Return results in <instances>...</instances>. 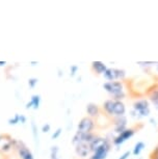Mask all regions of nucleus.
I'll return each instance as SVG.
<instances>
[{"label":"nucleus","instance_id":"nucleus-22","mask_svg":"<svg viewBox=\"0 0 158 159\" xmlns=\"http://www.w3.org/2000/svg\"><path fill=\"white\" fill-rule=\"evenodd\" d=\"M38 78H29L28 79V86L31 89H34V86L38 84Z\"/></svg>","mask_w":158,"mask_h":159},{"label":"nucleus","instance_id":"nucleus-30","mask_svg":"<svg viewBox=\"0 0 158 159\" xmlns=\"http://www.w3.org/2000/svg\"><path fill=\"white\" fill-rule=\"evenodd\" d=\"M7 65V61H0V67H4Z\"/></svg>","mask_w":158,"mask_h":159},{"label":"nucleus","instance_id":"nucleus-1","mask_svg":"<svg viewBox=\"0 0 158 159\" xmlns=\"http://www.w3.org/2000/svg\"><path fill=\"white\" fill-rule=\"evenodd\" d=\"M103 89L112 97V100L122 101L125 98L124 86L121 81H107L103 84Z\"/></svg>","mask_w":158,"mask_h":159},{"label":"nucleus","instance_id":"nucleus-3","mask_svg":"<svg viewBox=\"0 0 158 159\" xmlns=\"http://www.w3.org/2000/svg\"><path fill=\"white\" fill-rule=\"evenodd\" d=\"M103 76L107 81H117V80H123L126 77V72L122 69L107 68Z\"/></svg>","mask_w":158,"mask_h":159},{"label":"nucleus","instance_id":"nucleus-26","mask_svg":"<svg viewBox=\"0 0 158 159\" xmlns=\"http://www.w3.org/2000/svg\"><path fill=\"white\" fill-rule=\"evenodd\" d=\"M130 155H131V152H130V151H126L123 155L119 157V159H128V158H129V156H130Z\"/></svg>","mask_w":158,"mask_h":159},{"label":"nucleus","instance_id":"nucleus-12","mask_svg":"<svg viewBox=\"0 0 158 159\" xmlns=\"http://www.w3.org/2000/svg\"><path fill=\"white\" fill-rule=\"evenodd\" d=\"M149 100L155 105V107L158 109V84L153 85L152 88L148 91Z\"/></svg>","mask_w":158,"mask_h":159},{"label":"nucleus","instance_id":"nucleus-33","mask_svg":"<svg viewBox=\"0 0 158 159\" xmlns=\"http://www.w3.org/2000/svg\"><path fill=\"white\" fill-rule=\"evenodd\" d=\"M157 72H158V64H157Z\"/></svg>","mask_w":158,"mask_h":159},{"label":"nucleus","instance_id":"nucleus-5","mask_svg":"<svg viewBox=\"0 0 158 159\" xmlns=\"http://www.w3.org/2000/svg\"><path fill=\"white\" fill-rule=\"evenodd\" d=\"M15 150L17 151L20 159H34V154L29 150V148L21 140H16L15 143Z\"/></svg>","mask_w":158,"mask_h":159},{"label":"nucleus","instance_id":"nucleus-17","mask_svg":"<svg viewBox=\"0 0 158 159\" xmlns=\"http://www.w3.org/2000/svg\"><path fill=\"white\" fill-rule=\"evenodd\" d=\"M144 149H145V143H142V142H138V143H135V146H134V148H133L132 154H133L134 156H138L139 154H141V152H142Z\"/></svg>","mask_w":158,"mask_h":159},{"label":"nucleus","instance_id":"nucleus-27","mask_svg":"<svg viewBox=\"0 0 158 159\" xmlns=\"http://www.w3.org/2000/svg\"><path fill=\"white\" fill-rule=\"evenodd\" d=\"M138 64L139 66H142V67H146V66H151V65H154V62H144V61H138Z\"/></svg>","mask_w":158,"mask_h":159},{"label":"nucleus","instance_id":"nucleus-25","mask_svg":"<svg viewBox=\"0 0 158 159\" xmlns=\"http://www.w3.org/2000/svg\"><path fill=\"white\" fill-rule=\"evenodd\" d=\"M77 71H78V67L77 66H71V68H70V72H71V76H75V74L77 73Z\"/></svg>","mask_w":158,"mask_h":159},{"label":"nucleus","instance_id":"nucleus-18","mask_svg":"<svg viewBox=\"0 0 158 159\" xmlns=\"http://www.w3.org/2000/svg\"><path fill=\"white\" fill-rule=\"evenodd\" d=\"M30 102L32 103V108L38 109L40 104H41V96L40 95H34L30 99Z\"/></svg>","mask_w":158,"mask_h":159},{"label":"nucleus","instance_id":"nucleus-31","mask_svg":"<svg viewBox=\"0 0 158 159\" xmlns=\"http://www.w3.org/2000/svg\"><path fill=\"white\" fill-rule=\"evenodd\" d=\"M151 159H158V154L157 155H151Z\"/></svg>","mask_w":158,"mask_h":159},{"label":"nucleus","instance_id":"nucleus-13","mask_svg":"<svg viewBox=\"0 0 158 159\" xmlns=\"http://www.w3.org/2000/svg\"><path fill=\"white\" fill-rule=\"evenodd\" d=\"M107 139H104V137H100V136H96L95 137V139L89 143V147H91V151L92 153L97 151L98 149H100L101 147H103L104 145L107 142Z\"/></svg>","mask_w":158,"mask_h":159},{"label":"nucleus","instance_id":"nucleus-16","mask_svg":"<svg viewBox=\"0 0 158 159\" xmlns=\"http://www.w3.org/2000/svg\"><path fill=\"white\" fill-rule=\"evenodd\" d=\"M114 106H115V100L108 99L103 103V109L107 115L112 116L114 115Z\"/></svg>","mask_w":158,"mask_h":159},{"label":"nucleus","instance_id":"nucleus-14","mask_svg":"<svg viewBox=\"0 0 158 159\" xmlns=\"http://www.w3.org/2000/svg\"><path fill=\"white\" fill-rule=\"evenodd\" d=\"M86 113H88V116L91 119L93 118H96V116H99V112H100V109H99V106L95 103H88L86 105Z\"/></svg>","mask_w":158,"mask_h":159},{"label":"nucleus","instance_id":"nucleus-7","mask_svg":"<svg viewBox=\"0 0 158 159\" xmlns=\"http://www.w3.org/2000/svg\"><path fill=\"white\" fill-rule=\"evenodd\" d=\"M134 132H135V131H134V129L127 128L126 130H124L123 132H122V133L118 134V135L114 139V140H112V143H114V145L117 146V147L123 145V143L126 142V140L131 139V137L134 135Z\"/></svg>","mask_w":158,"mask_h":159},{"label":"nucleus","instance_id":"nucleus-19","mask_svg":"<svg viewBox=\"0 0 158 159\" xmlns=\"http://www.w3.org/2000/svg\"><path fill=\"white\" fill-rule=\"evenodd\" d=\"M58 147L57 146H53L50 149V159H59L58 158Z\"/></svg>","mask_w":158,"mask_h":159},{"label":"nucleus","instance_id":"nucleus-21","mask_svg":"<svg viewBox=\"0 0 158 159\" xmlns=\"http://www.w3.org/2000/svg\"><path fill=\"white\" fill-rule=\"evenodd\" d=\"M31 128H32V134H34V140L37 142L38 139V128H37V125H35V123H34V121L31 122Z\"/></svg>","mask_w":158,"mask_h":159},{"label":"nucleus","instance_id":"nucleus-24","mask_svg":"<svg viewBox=\"0 0 158 159\" xmlns=\"http://www.w3.org/2000/svg\"><path fill=\"white\" fill-rule=\"evenodd\" d=\"M50 129H51V126L48 123H46V124L43 125V127H42V132H44V133H47V132L50 131Z\"/></svg>","mask_w":158,"mask_h":159},{"label":"nucleus","instance_id":"nucleus-11","mask_svg":"<svg viewBox=\"0 0 158 159\" xmlns=\"http://www.w3.org/2000/svg\"><path fill=\"white\" fill-rule=\"evenodd\" d=\"M125 112H126V107L125 104L122 101H115V106H114V116L119 118V116H124Z\"/></svg>","mask_w":158,"mask_h":159},{"label":"nucleus","instance_id":"nucleus-32","mask_svg":"<svg viewBox=\"0 0 158 159\" xmlns=\"http://www.w3.org/2000/svg\"><path fill=\"white\" fill-rule=\"evenodd\" d=\"M31 65H32V66H35V65H38V61H31Z\"/></svg>","mask_w":158,"mask_h":159},{"label":"nucleus","instance_id":"nucleus-9","mask_svg":"<svg viewBox=\"0 0 158 159\" xmlns=\"http://www.w3.org/2000/svg\"><path fill=\"white\" fill-rule=\"evenodd\" d=\"M75 153L77 154L78 157L81 158H86L88 156L91 155V147H89V143H79L75 146Z\"/></svg>","mask_w":158,"mask_h":159},{"label":"nucleus","instance_id":"nucleus-15","mask_svg":"<svg viewBox=\"0 0 158 159\" xmlns=\"http://www.w3.org/2000/svg\"><path fill=\"white\" fill-rule=\"evenodd\" d=\"M92 70L98 75L104 74L107 70V67L105 64H103L102 61H93L92 62Z\"/></svg>","mask_w":158,"mask_h":159},{"label":"nucleus","instance_id":"nucleus-23","mask_svg":"<svg viewBox=\"0 0 158 159\" xmlns=\"http://www.w3.org/2000/svg\"><path fill=\"white\" fill-rule=\"evenodd\" d=\"M61 131H62V129H61V128L56 129V130L54 131V133L52 134V139H58V137L61 136Z\"/></svg>","mask_w":158,"mask_h":159},{"label":"nucleus","instance_id":"nucleus-2","mask_svg":"<svg viewBox=\"0 0 158 159\" xmlns=\"http://www.w3.org/2000/svg\"><path fill=\"white\" fill-rule=\"evenodd\" d=\"M133 113L138 118H144V116H148L150 115V105H149V101L147 99H141V100L134 102Z\"/></svg>","mask_w":158,"mask_h":159},{"label":"nucleus","instance_id":"nucleus-20","mask_svg":"<svg viewBox=\"0 0 158 159\" xmlns=\"http://www.w3.org/2000/svg\"><path fill=\"white\" fill-rule=\"evenodd\" d=\"M18 123H20V115L16 113L14 118H11L8 120V124L10 125H17Z\"/></svg>","mask_w":158,"mask_h":159},{"label":"nucleus","instance_id":"nucleus-28","mask_svg":"<svg viewBox=\"0 0 158 159\" xmlns=\"http://www.w3.org/2000/svg\"><path fill=\"white\" fill-rule=\"evenodd\" d=\"M20 123L21 124H25L26 123V116L23 115H20Z\"/></svg>","mask_w":158,"mask_h":159},{"label":"nucleus","instance_id":"nucleus-8","mask_svg":"<svg viewBox=\"0 0 158 159\" xmlns=\"http://www.w3.org/2000/svg\"><path fill=\"white\" fill-rule=\"evenodd\" d=\"M110 148H111V143L108 139L103 147H101L97 151L92 153V155L89 156V159H106L108 152L110 151Z\"/></svg>","mask_w":158,"mask_h":159},{"label":"nucleus","instance_id":"nucleus-6","mask_svg":"<svg viewBox=\"0 0 158 159\" xmlns=\"http://www.w3.org/2000/svg\"><path fill=\"white\" fill-rule=\"evenodd\" d=\"M95 128V122L93 119L84 116L79 121L77 131L81 132V133H92Z\"/></svg>","mask_w":158,"mask_h":159},{"label":"nucleus","instance_id":"nucleus-29","mask_svg":"<svg viewBox=\"0 0 158 159\" xmlns=\"http://www.w3.org/2000/svg\"><path fill=\"white\" fill-rule=\"evenodd\" d=\"M158 154V146L153 150V152H152V154L151 155H157Z\"/></svg>","mask_w":158,"mask_h":159},{"label":"nucleus","instance_id":"nucleus-4","mask_svg":"<svg viewBox=\"0 0 158 159\" xmlns=\"http://www.w3.org/2000/svg\"><path fill=\"white\" fill-rule=\"evenodd\" d=\"M16 139H14L10 134H0V153L5 154L15 148Z\"/></svg>","mask_w":158,"mask_h":159},{"label":"nucleus","instance_id":"nucleus-10","mask_svg":"<svg viewBox=\"0 0 158 159\" xmlns=\"http://www.w3.org/2000/svg\"><path fill=\"white\" fill-rule=\"evenodd\" d=\"M127 127V119L124 116H119L115 120V131L117 132L118 134L122 133L124 130H126Z\"/></svg>","mask_w":158,"mask_h":159}]
</instances>
